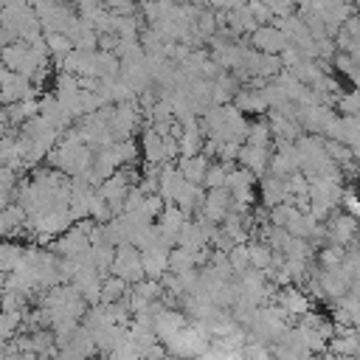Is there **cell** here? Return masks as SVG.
<instances>
[{"instance_id": "cell-38", "label": "cell", "mask_w": 360, "mask_h": 360, "mask_svg": "<svg viewBox=\"0 0 360 360\" xmlns=\"http://www.w3.org/2000/svg\"><path fill=\"white\" fill-rule=\"evenodd\" d=\"M349 292H354V295H360V270L354 273V278H352V290Z\"/></svg>"}, {"instance_id": "cell-5", "label": "cell", "mask_w": 360, "mask_h": 360, "mask_svg": "<svg viewBox=\"0 0 360 360\" xmlns=\"http://www.w3.org/2000/svg\"><path fill=\"white\" fill-rule=\"evenodd\" d=\"M335 115H338V110L335 107H326V104L298 107V121H301L304 132H312V135H326V127L332 124Z\"/></svg>"}, {"instance_id": "cell-32", "label": "cell", "mask_w": 360, "mask_h": 360, "mask_svg": "<svg viewBox=\"0 0 360 360\" xmlns=\"http://www.w3.org/2000/svg\"><path fill=\"white\" fill-rule=\"evenodd\" d=\"M340 208L349 211V214H354V217H360V194L354 191V186L343 188V202H340Z\"/></svg>"}, {"instance_id": "cell-36", "label": "cell", "mask_w": 360, "mask_h": 360, "mask_svg": "<svg viewBox=\"0 0 360 360\" xmlns=\"http://www.w3.org/2000/svg\"><path fill=\"white\" fill-rule=\"evenodd\" d=\"M239 149H242V141H222L217 160H236L239 158Z\"/></svg>"}, {"instance_id": "cell-21", "label": "cell", "mask_w": 360, "mask_h": 360, "mask_svg": "<svg viewBox=\"0 0 360 360\" xmlns=\"http://www.w3.org/2000/svg\"><path fill=\"white\" fill-rule=\"evenodd\" d=\"M248 248H250V264L253 267H259V270H267L270 264H273V245L270 242H264V239H259V236H253L250 242H248Z\"/></svg>"}, {"instance_id": "cell-30", "label": "cell", "mask_w": 360, "mask_h": 360, "mask_svg": "<svg viewBox=\"0 0 360 360\" xmlns=\"http://www.w3.org/2000/svg\"><path fill=\"white\" fill-rule=\"evenodd\" d=\"M262 93H264V98H267V104H270V107H281L284 101H290L287 90H284L276 79H267V82H264V87H262Z\"/></svg>"}, {"instance_id": "cell-28", "label": "cell", "mask_w": 360, "mask_h": 360, "mask_svg": "<svg viewBox=\"0 0 360 360\" xmlns=\"http://www.w3.org/2000/svg\"><path fill=\"white\" fill-rule=\"evenodd\" d=\"M335 110H338L340 115H360V87L354 84V90H346V93L338 98Z\"/></svg>"}, {"instance_id": "cell-7", "label": "cell", "mask_w": 360, "mask_h": 360, "mask_svg": "<svg viewBox=\"0 0 360 360\" xmlns=\"http://www.w3.org/2000/svg\"><path fill=\"white\" fill-rule=\"evenodd\" d=\"M270 158H273V146H256V143H248L245 141L242 149H239L236 163H242L250 172H256L259 177H264L270 172Z\"/></svg>"}, {"instance_id": "cell-17", "label": "cell", "mask_w": 360, "mask_h": 360, "mask_svg": "<svg viewBox=\"0 0 360 360\" xmlns=\"http://www.w3.org/2000/svg\"><path fill=\"white\" fill-rule=\"evenodd\" d=\"M186 219H188V214L177 205V202H166V208L160 211V217H158V225L163 228V231H169V233H177L180 236V228L186 225Z\"/></svg>"}, {"instance_id": "cell-16", "label": "cell", "mask_w": 360, "mask_h": 360, "mask_svg": "<svg viewBox=\"0 0 360 360\" xmlns=\"http://www.w3.org/2000/svg\"><path fill=\"white\" fill-rule=\"evenodd\" d=\"M177 245H180V248H188V250H200V248H205V245H211V242L205 239V233H202L200 222H197L194 217H188V219H186V225L180 228Z\"/></svg>"}, {"instance_id": "cell-1", "label": "cell", "mask_w": 360, "mask_h": 360, "mask_svg": "<svg viewBox=\"0 0 360 360\" xmlns=\"http://www.w3.org/2000/svg\"><path fill=\"white\" fill-rule=\"evenodd\" d=\"M0 101L3 104H14V101H22V98H28V96H42V87H37L34 82H31V76H25V73H17V70H11V68H6L3 65V70H0Z\"/></svg>"}, {"instance_id": "cell-34", "label": "cell", "mask_w": 360, "mask_h": 360, "mask_svg": "<svg viewBox=\"0 0 360 360\" xmlns=\"http://www.w3.org/2000/svg\"><path fill=\"white\" fill-rule=\"evenodd\" d=\"M101 3L118 14H138V0H101Z\"/></svg>"}, {"instance_id": "cell-23", "label": "cell", "mask_w": 360, "mask_h": 360, "mask_svg": "<svg viewBox=\"0 0 360 360\" xmlns=\"http://www.w3.org/2000/svg\"><path fill=\"white\" fill-rule=\"evenodd\" d=\"M194 267H197L194 250L180 248V245H174V248L169 250V270H172V273H188V270H194Z\"/></svg>"}, {"instance_id": "cell-27", "label": "cell", "mask_w": 360, "mask_h": 360, "mask_svg": "<svg viewBox=\"0 0 360 360\" xmlns=\"http://www.w3.org/2000/svg\"><path fill=\"white\" fill-rule=\"evenodd\" d=\"M90 217L96 219V222H107V219H112V208H110V200L96 188L93 194H90Z\"/></svg>"}, {"instance_id": "cell-33", "label": "cell", "mask_w": 360, "mask_h": 360, "mask_svg": "<svg viewBox=\"0 0 360 360\" xmlns=\"http://www.w3.org/2000/svg\"><path fill=\"white\" fill-rule=\"evenodd\" d=\"M338 42H335V37H321L318 39V59H332L335 62V56H338Z\"/></svg>"}, {"instance_id": "cell-4", "label": "cell", "mask_w": 360, "mask_h": 360, "mask_svg": "<svg viewBox=\"0 0 360 360\" xmlns=\"http://www.w3.org/2000/svg\"><path fill=\"white\" fill-rule=\"evenodd\" d=\"M250 45L256 48V51H264V53H281L284 51V45H290L292 39L276 25V22H262L250 37Z\"/></svg>"}, {"instance_id": "cell-10", "label": "cell", "mask_w": 360, "mask_h": 360, "mask_svg": "<svg viewBox=\"0 0 360 360\" xmlns=\"http://www.w3.org/2000/svg\"><path fill=\"white\" fill-rule=\"evenodd\" d=\"M233 104L242 110V112H250V115H267L270 104L262 93V87H250V84H242L233 96Z\"/></svg>"}, {"instance_id": "cell-41", "label": "cell", "mask_w": 360, "mask_h": 360, "mask_svg": "<svg viewBox=\"0 0 360 360\" xmlns=\"http://www.w3.org/2000/svg\"><path fill=\"white\" fill-rule=\"evenodd\" d=\"M53 3H68V0H53Z\"/></svg>"}, {"instance_id": "cell-26", "label": "cell", "mask_w": 360, "mask_h": 360, "mask_svg": "<svg viewBox=\"0 0 360 360\" xmlns=\"http://www.w3.org/2000/svg\"><path fill=\"white\" fill-rule=\"evenodd\" d=\"M346 250H349L346 245H321L318 253H315V262H318L321 267H335V264L343 262Z\"/></svg>"}, {"instance_id": "cell-19", "label": "cell", "mask_w": 360, "mask_h": 360, "mask_svg": "<svg viewBox=\"0 0 360 360\" xmlns=\"http://www.w3.org/2000/svg\"><path fill=\"white\" fill-rule=\"evenodd\" d=\"M290 70H292L304 84H309V87H318V84L323 82V76H326L318 59H301V62H298L295 68H290Z\"/></svg>"}, {"instance_id": "cell-14", "label": "cell", "mask_w": 360, "mask_h": 360, "mask_svg": "<svg viewBox=\"0 0 360 360\" xmlns=\"http://www.w3.org/2000/svg\"><path fill=\"white\" fill-rule=\"evenodd\" d=\"M141 149H143V160L152 163H166V149H163V135L149 124L141 132Z\"/></svg>"}, {"instance_id": "cell-39", "label": "cell", "mask_w": 360, "mask_h": 360, "mask_svg": "<svg viewBox=\"0 0 360 360\" xmlns=\"http://www.w3.org/2000/svg\"><path fill=\"white\" fill-rule=\"evenodd\" d=\"M295 6H309V0H295Z\"/></svg>"}, {"instance_id": "cell-13", "label": "cell", "mask_w": 360, "mask_h": 360, "mask_svg": "<svg viewBox=\"0 0 360 360\" xmlns=\"http://www.w3.org/2000/svg\"><path fill=\"white\" fill-rule=\"evenodd\" d=\"M186 326V312L180 307H166L160 315H158V323H155V332L160 340H169L172 335H177L180 329Z\"/></svg>"}, {"instance_id": "cell-31", "label": "cell", "mask_w": 360, "mask_h": 360, "mask_svg": "<svg viewBox=\"0 0 360 360\" xmlns=\"http://www.w3.org/2000/svg\"><path fill=\"white\" fill-rule=\"evenodd\" d=\"M287 188H290L292 197H298V194H309V177L298 169V172H292V174L287 177Z\"/></svg>"}, {"instance_id": "cell-9", "label": "cell", "mask_w": 360, "mask_h": 360, "mask_svg": "<svg viewBox=\"0 0 360 360\" xmlns=\"http://www.w3.org/2000/svg\"><path fill=\"white\" fill-rule=\"evenodd\" d=\"M231 205H233V194H231V188H228V186H217V188H208L205 202H202V214L211 217L214 222H222L225 214L231 211Z\"/></svg>"}, {"instance_id": "cell-3", "label": "cell", "mask_w": 360, "mask_h": 360, "mask_svg": "<svg viewBox=\"0 0 360 360\" xmlns=\"http://www.w3.org/2000/svg\"><path fill=\"white\" fill-rule=\"evenodd\" d=\"M3 65L11 68V70H17V73L34 76L42 62H39L37 53L31 51V42H28V39H14L11 45H3Z\"/></svg>"}, {"instance_id": "cell-29", "label": "cell", "mask_w": 360, "mask_h": 360, "mask_svg": "<svg viewBox=\"0 0 360 360\" xmlns=\"http://www.w3.org/2000/svg\"><path fill=\"white\" fill-rule=\"evenodd\" d=\"M228 259H231V264H233V273L242 276V273L250 267V248H248V242H236L233 250L228 253Z\"/></svg>"}, {"instance_id": "cell-18", "label": "cell", "mask_w": 360, "mask_h": 360, "mask_svg": "<svg viewBox=\"0 0 360 360\" xmlns=\"http://www.w3.org/2000/svg\"><path fill=\"white\" fill-rule=\"evenodd\" d=\"M129 281L124 276H115V273H107L104 276V284H101V301L112 304V301H121L127 292H129Z\"/></svg>"}, {"instance_id": "cell-43", "label": "cell", "mask_w": 360, "mask_h": 360, "mask_svg": "<svg viewBox=\"0 0 360 360\" xmlns=\"http://www.w3.org/2000/svg\"><path fill=\"white\" fill-rule=\"evenodd\" d=\"M357 335H360V326H357Z\"/></svg>"}, {"instance_id": "cell-6", "label": "cell", "mask_w": 360, "mask_h": 360, "mask_svg": "<svg viewBox=\"0 0 360 360\" xmlns=\"http://www.w3.org/2000/svg\"><path fill=\"white\" fill-rule=\"evenodd\" d=\"M276 301L284 307V312H287L292 321H298L304 312H309V309H312L309 292H307L301 284H287V287H278Z\"/></svg>"}, {"instance_id": "cell-42", "label": "cell", "mask_w": 360, "mask_h": 360, "mask_svg": "<svg viewBox=\"0 0 360 360\" xmlns=\"http://www.w3.org/2000/svg\"><path fill=\"white\" fill-rule=\"evenodd\" d=\"M357 11H360V0H357Z\"/></svg>"}, {"instance_id": "cell-35", "label": "cell", "mask_w": 360, "mask_h": 360, "mask_svg": "<svg viewBox=\"0 0 360 360\" xmlns=\"http://www.w3.org/2000/svg\"><path fill=\"white\" fill-rule=\"evenodd\" d=\"M301 59H304V53H301V48H298L295 42L284 45V51H281V62H284V68H295Z\"/></svg>"}, {"instance_id": "cell-24", "label": "cell", "mask_w": 360, "mask_h": 360, "mask_svg": "<svg viewBox=\"0 0 360 360\" xmlns=\"http://www.w3.org/2000/svg\"><path fill=\"white\" fill-rule=\"evenodd\" d=\"M22 253H25V245H20V242H14V239H6L3 248H0V270H3V273H11V270L20 264Z\"/></svg>"}, {"instance_id": "cell-22", "label": "cell", "mask_w": 360, "mask_h": 360, "mask_svg": "<svg viewBox=\"0 0 360 360\" xmlns=\"http://www.w3.org/2000/svg\"><path fill=\"white\" fill-rule=\"evenodd\" d=\"M248 143H256V146H273V129H270L267 115H259V118L250 121V127H248Z\"/></svg>"}, {"instance_id": "cell-12", "label": "cell", "mask_w": 360, "mask_h": 360, "mask_svg": "<svg viewBox=\"0 0 360 360\" xmlns=\"http://www.w3.org/2000/svg\"><path fill=\"white\" fill-rule=\"evenodd\" d=\"M267 121H270V129H273V138H287V141H295L301 132H304V127H301V121L298 118H290V115H284V112H278V110H267Z\"/></svg>"}, {"instance_id": "cell-25", "label": "cell", "mask_w": 360, "mask_h": 360, "mask_svg": "<svg viewBox=\"0 0 360 360\" xmlns=\"http://www.w3.org/2000/svg\"><path fill=\"white\" fill-rule=\"evenodd\" d=\"M259 183V174L256 172H250L248 166H242V163H236L231 172H228V177H225V186L233 191V188H242V186H256Z\"/></svg>"}, {"instance_id": "cell-11", "label": "cell", "mask_w": 360, "mask_h": 360, "mask_svg": "<svg viewBox=\"0 0 360 360\" xmlns=\"http://www.w3.org/2000/svg\"><path fill=\"white\" fill-rule=\"evenodd\" d=\"M177 169L186 174V180H191V183H202L205 180V172H208V166H211V158L205 155V152H197V155H177Z\"/></svg>"}, {"instance_id": "cell-40", "label": "cell", "mask_w": 360, "mask_h": 360, "mask_svg": "<svg viewBox=\"0 0 360 360\" xmlns=\"http://www.w3.org/2000/svg\"><path fill=\"white\" fill-rule=\"evenodd\" d=\"M354 245H357V248H360V233H357V242H354Z\"/></svg>"}, {"instance_id": "cell-15", "label": "cell", "mask_w": 360, "mask_h": 360, "mask_svg": "<svg viewBox=\"0 0 360 360\" xmlns=\"http://www.w3.org/2000/svg\"><path fill=\"white\" fill-rule=\"evenodd\" d=\"M143 270H146V278L160 281L169 270V250L166 248H146L143 250Z\"/></svg>"}, {"instance_id": "cell-37", "label": "cell", "mask_w": 360, "mask_h": 360, "mask_svg": "<svg viewBox=\"0 0 360 360\" xmlns=\"http://www.w3.org/2000/svg\"><path fill=\"white\" fill-rule=\"evenodd\" d=\"M343 28H346L352 37H360V11H354V14H352V17L343 22Z\"/></svg>"}, {"instance_id": "cell-2", "label": "cell", "mask_w": 360, "mask_h": 360, "mask_svg": "<svg viewBox=\"0 0 360 360\" xmlns=\"http://www.w3.org/2000/svg\"><path fill=\"white\" fill-rule=\"evenodd\" d=\"M360 233V217L349 214V211H332V217L326 219V245H354Z\"/></svg>"}, {"instance_id": "cell-20", "label": "cell", "mask_w": 360, "mask_h": 360, "mask_svg": "<svg viewBox=\"0 0 360 360\" xmlns=\"http://www.w3.org/2000/svg\"><path fill=\"white\" fill-rule=\"evenodd\" d=\"M45 37H48V48H51V62L56 68H62V59L76 48L73 39L68 34H62V31H53V34H45Z\"/></svg>"}, {"instance_id": "cell-8", "label": "cell", "mask_w": 360, "mask_h": 360, "mask_svg": "<svg viewBox=\"0 0 360 360\" xmlns=\"http://www.w3.org/2000/svg\"><path fill=\"white\" fill-rule=\"evenodd\" d=\"M259 197H262V202L264 205H278V202H284V200H290L292 194H290V188H287V177H281V174H273V172H267L264 177H259Z\"/></svg>"}]
</instances>
